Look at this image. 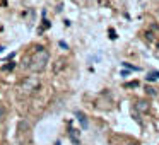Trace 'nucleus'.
I'll list each match as a JSON object with an SVG mask.
<instances>
[{
	"label": "nucleus",
	"mask_w": 159,
	"mask_h": 145,
	"mask_svg": "<svg viewBox=\"0 0 159 145\" xmlns=\"http://www.w3.org/2000/svg\"><path fill=\"white\" fill-rule=\"evenodd\" d=\"M48 60H50V53L46 51V48L38 46V48L34 50V53L31 55V65H28V67L33 72H41V70L46 68Z\"/></svg>",
	"instance_id": "obj_1"
},
{
	"label": "nucleus",
	"mask_w": 159,
	"mask_h": 145,
	"mask_svg": "<svg viewBox=\"0 0 159 145\" xmlns=\"http://www.w3.org/2000/svg\"><path fill=\"white\" fill-rule=\"evenodd\" d=\"M39 87V79L38 77H26L21 84V90L24 92H33V90H38Z\"/></svg>",
	"instance_id": "obj_2"
},
{
	"label": "nucleus",
	"mask_w": 159,
	"mask_h": 145,
	"mask_svg": "<svg viewBox=\"0 0 159 145\" xmlns=\"http://www.w3.org/2000/svg\"><path fill=\"white\" fill-rule=\"evenodd\" d=\"M137 109L140 111V113H147V111H149V103H147V101H139V103H137Z\"/></svg>",
	"instance_id": "obj_3"
},
{
	"label": "nucleus",
	"mask_w": 159,
	"mask_h": 145,
	"mask_svg": "<svg viewBox=\"0 0 159 145\" xmlns=\"http://www.w3.org/2000/svg\"><path fill=\"white\" fill-rule=\"evenodd\" d=\"M75 114H77V116H79V121H80V126H82V128H87V118L84 116V114L80 113V111H77Z\"/></svg>",
	"instance_id": "obj_4"
},
{
	"label": "nucleus",
	"mask_w": 159,
	"mask_h": 145,
	"mask_svg": "<svg viewBox=\"0 0 159 145\" xmlns=\"http://www.w3.org/2000/svg\"><path fill=\"white\" fill-rule=\"evenodd\" d=\"M145 79H147L149 82H152V80L159 79V72H149V73H147V77H145Z\"/></svg>",
	"instance_id": "obj_5"
},
{
	"label": "nucleus",
	"mask_w": 159,
	"mask_h": 145,
	"mask_svg": "<svg viewBox=\"0 0 159 145\" xmlns=\"http://www.w3.org/2000/svg\"><path fill=\"white\" fill-rule=\"evenodd\" d=\"M123 67H128V68H130V70H139L137 67H132L130 63H123Z\"/></svg>",
	"instance_id": "obj_6"
},
{
	"label": "nucleus",
	"mask_w": 159,
	"mask_h": 145,
	"mask_svg": "<svg viewBox=\"0 0 159 145\" xmlns=\"http://www.w3.org/2000/svg\"><path fill=\"white\" fill-rule=\"evenodd\" d=\"M110 38H111V39H116V33H115V31H110Z\"/></svg>",
	"instance_id": "obj_7"
},
{
	"label": "nucleus",
	"mask_w": 159,
	"mask_h": 145,
	"mask_svg": "<svg viewBox=\"0 0 159 145\" xmlns=\"http://www.w3.org/2000/svg\"><path fill=\"white\" fill-rule=\"evenodd\" d=\"M2 120H4V109L0 108V123H2Z\"/></svg>",
	"instance_id": "obj_8"
},
{
	"label": "nucleus",
	"mask_w": 159,
	"mask_h": 145,
	"mask_svg": "<svg viewBox=\"0 0 159 145\" xmlns=\"http://www.w3.org/2000/svg\"><path fill=\"white\" fill-rule=\"evenodd\" d=\"M12 68H14V63H9V65L5 67V70H12Z\"/></svg>",
	"instance_id": "obj_9"
},
{
	"label": "nucleus",
	"mask_w": 159,
	"mask_h": 145,
	"mask_svg": "<svg viewBox=\"0 0 159 145\" xmlns=\"http://www.w3.org/2000/svg\"><path fill=\"white\" fill-rule=\"evenodd\" d=\"M147 92H149V94H151V96H152V94H156V90H154V89H151V87H149V89H147Z\"/></svg>",
	"instance_id": "obj_10"
},
{
	"label": "nucleus",
	"mask_w": 159,
	"mask_h": 145,
	"mask_svg": "<svg viewBox=\"0 0 159 145\" xmlns=\"http://www.w3.org/2000/svg\"><path fill=\"white\" fill-rule=\"evenodd\" d=\"M127 145H139V143H135V142H132V143H127Z\"/></svg>",
	"instance_id": "obj_11"
}]
</instances>
